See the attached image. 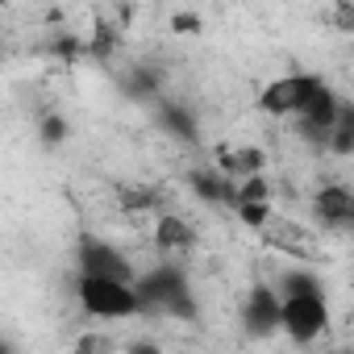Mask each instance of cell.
<instances>
[{
    "mask_svg": "<svg viewBox=\"0 0 354 354\" xmlns=\"http://www.w3.org/2000/svg\"><path fill=\"white\" fill-rule=\"evenodd\" d=\"M283 333L296 346H313L325 329H329V300L325 288L308 275V271H288L283 275Z\"/></svg>",
    "mask_w": 354,
    "mask_h": 354,
    "instance_id": "6da1fadb",
    "label": "cell"
},
{
    "mask_svg": "<svg viewBox=\"0 0 354 354\" xmlns=\"http://www.w3.org/2000/svg\"><path fill=\"white\" fill-rule=\"evenodd\" d=\"M75 296H80V308L96 321H129L142 308V296L133 283L125 279H100V275H80L75 279Z\"/></svg>",
    "mask_w": 354,
    "mask_h": 354,
    "instance_id": "7a4b0ae2",
    "label": "cell"
},
{
    "mask_svg": "<svg viewBox=\"0 0 354 354\" xmlns=\"http://www.w3.org/2000/svg\"><path fill=\"white\" fill-rule=\"evenodd\" d=\"M138 296H142V308L146 313H167V317H192L196 313V304H192V288H188V279H184V271L180 267H171V263H162V267H154V271H138Z\"/></svg>",
    "mask_w": 354,
    "mask_h": 354,
    "instance_id": "3957f363",
    "label": "cell"
},
{
    "mask_svg": "<svg viewBox=\"0 0 354 354\" xmlns=\"http://www.w3.org/2000/svg\"><path fill=\"white\" fill-rule=\"evenodd\" d=\"M321 88H325L321 75H313V71H288V75H279V80H271V84L263 88L259 104H263V113H271V117H296V121H300V113L308 109V100H313Z\"/></svg>",
    "mask_w": 354,
    "mask_h": 354,
    "instance_id": "277c9868",
    "label": "cell"
},
{
    "mask_svg": "<svg viewBox=\"0 0 354 354\" xmlns=\"http://www.w3.org/2000/svg\"><path fill=\"white\" fill-rule=\"evenodd\" d=\"M242 329L250 337H271L275 329H283V296L271 283H254L242 300Z\"/></svg>",
    "mask_w": 354,
    "mask_h": 354,
    "instance_id": "5b68a950",
    "label": "cell"
},
{
    "mask_svg": "<svg viewBox=\"0 0 354 354\" xmlns=\"http://www.w3.org/2000/svg\"><path fill=\"white\" fill-rule=\"evenodd\" d=\"M80 275H100V279H125L138 283V271L125 250H117L104 238H84L80 242Z\"/></svg>",
    "mask_w": 354,
    "mask_h": 354,
    "instance_id": "8992f818",
    "label": "cell"
},
{
    "mask_svg": "<svg viewBox=\"0 0 354 354\" xmlns=\"http://www.w3.org/2000/svg\"><path fill=\"white\" fill-rule=\"evenodd\" d=\"M313 217L325 230H354V192L342 184H325L313 196Z\"/></svg>",
    "mask_w": 354,
    "mask_h": 354,
    "instance_id": "52a82bcc",
    "label": "cell"
},
{
    "mask_svg": "<svg viewBox=\"0 0 354 354\" xmlns=\"http://www.w3.org/2000/svg\"><path fill=\"white\" fill-rule=\"evenodd\" d=\"M342 109H346V100L325 84L313 100H308V109L300 113V125L308 129V138H317V142H329V133H333V125H337V117H342Z\"/></svg>",
    "mask_w": 354,
    "mask_h": 354,
    "instance_id": "ba28073f",
    "label": "cell"
},
{
    "mask_svg": "<svg viewBox=\"0 0 354 354\" xmlns=\"http://www.w3.org/2000/svg\"><path fill=\"white\" fill-rule=\"evenodd\" d=\"M221 171L230 175V180H254V175H263V150L254 146H234L221 154Z\"/></svg>",
    "mask_w": 354,
    "mask_h": 354,
    "instance_id": "9c48e42d",
    "label": "cell"
},
{
    "mask_svg": "<svg viewBox=\"0 0 354 354\" xmlns=\"http://www.w3.org/2000/svg\"><path fill=\"white\" fill-rule=\"evenodd\" d=\"M154 234H158V246L162 250H192L196 246V234H192V225L184 217H158Z\"/></svg>",
    "mask_w": 354,
    "mask_h": 354,
    "instance_id": "30bf717a",
    "label": "cell"
},
{
    "mask_svg": "<svg viewBox=\"0 0 354 354\" xmlns=\"http://www.w3.org/2000/svg\"><path fill=\"white\" fill-rule=\"evenodd\" d=\"M325 146L333 154H354V104L342 109V117H337V125H333V133H329Z\"/></svg>",
    "mask_w": 354,
    "mask_h": 354,
    "instance_id": "8fae6325",
    "label": "cell"
},
{
    "mask_svg": "<svg viewBox=\"0 0 354 354\" xmlns=\"http://www.w3.org/2000/svg\"><path fill=\"white\" fill-rule=\"evenodd\" d=\"M238 221L250 225V230H267L271 225V201H246V205H238Z\"/></svg>",
    "mask_w": 354,
    "mask_h": 354,
    "instance_id": "7c38bea8",
    "label": "cell"
},
{
    "mask_svg": "<svg viewBox=\"0 0 354 354\" xmlns=\"http://www.w3.org/2000/svg\"><path fill=\"white\" fill-rule=\"evenodd\" d=\"M42 138H46V142H63V121H55V117H50V121L42 125Z\"/></svg>",
    "mask_w": 354,
    "mask_h": 354,
    "instance_id": "4fadbf2b",
    "label": "cell"
},
{
    "mask_svg": "<svg viewBox=\"0 0 354 354\" xmlns=\"http://www.w3.org/2000/svg\"><path fill=\"white\" fill-rule=\"evenodd\" d=\"M129 354H158V350H150V346H138V350H129Z\"/></svg>",
    "mask_w": 354,
    "mask_h": 354,
    "instance_id": "5bb4252c",
    "label": "cell"
}]
</instances>
